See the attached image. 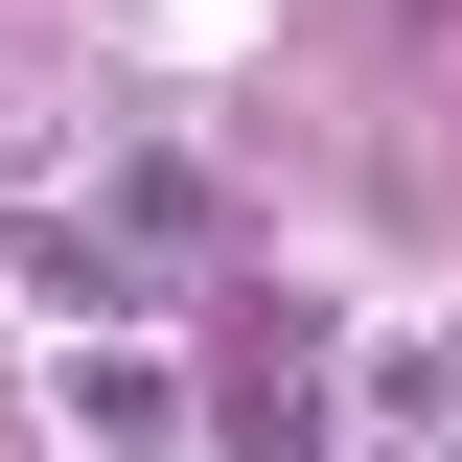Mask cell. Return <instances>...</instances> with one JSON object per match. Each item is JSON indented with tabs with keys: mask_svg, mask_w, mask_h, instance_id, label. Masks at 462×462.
Instances as JSON below:
<instances>
[{
	"mask_svg": "<svg viewBox=\"0 0 462 462\" xmlns=\"http://www.w3.org/2000/svg\"><path fill=\"white\" fill-rule=\"evenodd\" d=\"M47 416H69L93 462H139V439H162V370H139V346H69V370H47Z\"/></svg>",
	"mask_w": 462,
	"mask_h": 462,
	"instance_id": "7a4b0ae2",
	"label": "cell"
},
{
	"mask_svg": "<svg viewBox=\"0 0 462 462\" xmlns=\"http://www.w3.org/2000/svg\"><path fill=\"white\" fill-rule=\"evenodd\" d=\"M0 278L47 300V324H139V254H116L93 208H47V185H23V208H0Z\"/></svg>",
	"mask_w": 462,
	"mask_h": 462,
	"instance_id": "6da1fadb",
	"label": "cell"
},
{
	"mask_svg": "<svg viewBox=\"0 0 462 462\" xmlns=\"http://www.w3.org/2000/svg\"><path fill=\"white\" fill-rule=\"evenodd\" d=\"M23 185H47V116H0V208H23Z\"/></svg>",
	"mask_w": 462,
	"mask_h": 462,
	"instance_id": "3957f363",
	"label": "cell"
}]
</instances>
